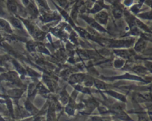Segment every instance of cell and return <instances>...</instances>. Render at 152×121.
Returning <instances> with one entry per match:
<instances>
[{"mask_svg": "<svg viewBox=\"0 0 152 121\" xmlns=\"http://www.w3.org/2000/svg\"><path fill=\"white\" fill-rule=\"evenodd\" d=\"M108 93H109L110 94H111V95L114 96V97H117V98L120 99V100H123V101H125V100H126V98H125V97L123 95H122V94H118V93L114 92V91H108Z\"/></svg>", "mask_w": 152, "mask_h": 121, "instance_id": "cell-27", "label": "cell"}, {"mask_svg": "<svg viewBox=\"0 0 152 121\" xmlns=\"http://www.w3.org/2000/svg\"><path fill=\"white\" fill-rule=\"evenodd\" d=\"M37 89V87H36L35 84H31L29 85V86H28V96H31V94H33L34 93V91H35V90Z\"/></svg>", "mask_w": 152, "mask_h": 121, "instance_id": "cell-28", "label": "cell"}, {"mask_svg": "<svg viewBox=\"0 0 152 121\" xmlns=\"http://www.w3.org/2000/svg\"><path fill=\"white\" fill-rule=\"evenodd\" d=\"M135 24L137 25V26L138 27H140V29L142 30H144L145 31V32H151V31H150V30L148 29V27L146 26V25L145 24L142 23L141 21L138 20V19H135Z\"/></svg>", "mask_w": 152, "mask_h": 121, "instance_id": "cell-17", "label": "cell"}, {"mask_svg": "<svg viewBox=\"0 0 152 121\" xmlns=\"http://www.w3.org/2000/svg\"><path fill=\"white\" fill-rule=\"evenodd\" d=\"M132 70L137 72V73H141V74L145 73V72H146V69L144 68L143 66H135V67H134L133 69H132Z\"/></svg>", "mask_w": 152, "mask_h": 121, "instance_id": "cell-26", "label": "cell"}, {"mask_svg": "<svg viewBox=\"0 0 152 121\" xmlns=\"http://www.w3.org/2000/svg\"><path fill=\"white\" fill-rule=\"evenodd\" d=\"M145 1V0H140V7L141 4H142V3H143Z\"/></svg>", "mask_w": 152, "mask_h": 121, "instance_id": "cell-36", "label": "cell"}, {"mask_svg": "<svg viewBox=\"0 0 152 121\" xmlns=\"http://www.w3.org/2000/svg\"><path fill=\"white\" fill-rule=\"evenodd\" d=\"M125 63V60L123 59H120V58H117L114 60V65L116 68H121L122 66H124Z\"/></svg>", "mask_w": 152, "mask_h": 121, "instance_id": "cell-20", "label": "cell"}, {"mask_svg": "<svg viewBox=\"0 0 152 121\" xmlns=\"http://www.w3.org/2000/svg\"><path fill=\"white\" fill-rule=\"evenodd\" d=\"M0 30L7 32V33H12V32H13L9 22L6 21L5 19H1V18H0Z\"/></svg>", "mask_w": 152, "mask_h": 121, "instance_id": "cell-5", "label": "cell"}, {"mask_svg": "<svg viewBox=\"0 0 152 121\" xmlns=\"http://www.w3.org/2000/svg\"><path fill=\"white\" fill-rule=\"evenodd\" d=\"M86 78V75L84 74H74L70 77V81L71 83H78L83 81Z\"/></svg>", "mask_w": 152, "mask_h": 121, "instance_id": "cell-8", "label": "cell"}, {"mask_svg": "<svg viewBox=\"0 0 152 121\" xmlns=\"http://www.w3.org/2000/svg\"><path fill=\"white\" fill-rule=\"evenodd\" d=\"M57 1L58 3H59V5H60L62 7H65V6L67 5V4H68L67 0H57Z\"/></svg>", "mask_w": 152, "mask_h": 121, "instance_id": "cell-31", "label": "cell"}, {"mask_svg": "<svg viewBox=\"0 0 152 121\" xmlns=\"http://www.w3.org/2000/svg\"><path fill=\"white\" fill-rule=\"evenodd\" d=\"M147 41L144 39L143 38H141L138 40L137 42L136 43L134 46V50L136 52H141L146 47Z\"/></svg>", "mask_w": 152, "mask_h": 121, "instance_id": "cell-6", "label": "cell"}, {"mask_svg": "<svg viewBox=\"0 0 152 121\" xmlns=\"http://www.w3.org/2000/svg\"><path fill=\"white\" fill-rule=\"evenodd\" d=\"M27 50L29 52H34L36 50V43L33 41H28L27 42Z\"/></svg>", "mask_w": 152, "mask_h": 121, "instance_id": "cell-24", "label": "cell"}, {"mask_svg": "<svg viewBox=\"0 0 152 121\" xmlns=\"http://www.w3.org/2000/svg\"><path fill=\"white\" fill-rule=\"evenodd\" d=\"M7 7L8 10L12 13H16L18 10V6L16 3L13 0H8L7 2Z\"/></svg>", "mask_w": 152, "mask_h": 121, "instance_id": "cell-11", "label": "cell"}, {"mask_svg": "<svg viewBox=\"0 0 152 121\" xmlns=\"http://www.w3.org/2000/svg\"><path fill=\"white\" fill-rule=\"evenodd\" d=\"M22 2H23V4H25L26 7L28 5V4H30V3H31V2H30L29 0H22Z\"/></svg>", "mask_w": 152, "mask_h": 121, "instance_id": "cell-33", "label": "cell"}, {"mask_svg": "<svg viewBox=\"0 0 152 121\" xmlns=\"http://www.w3.org/2000/svg\"><path fill=\"white\" fill-rule=\"evenodd\" d=\"M85 84L86 86H91L93 85V82H94V80L93 78H85Z\"/></svg>", "mask_w": 152, "mask_h": 121, "instance_id": "cell-30", "label": "cell"}, {"mask_svg": "<svg viewBox=\"0 0 152 121\" xmlns=\"http://www.w3.org/2000/svg\"><path fill=\"white\" fill-rule=\"evenodd\" d=\"M117 115L119 118H120L122 120H131L129 117L126 113L122 112V111H118V113H117Z\"/></svg>", "mask_w": 152, "mask_h": 121, "instance_id": "cell-23", "label": "cell"}, {"mask_svg": "<svg viewBox=\"0 0 152 121\" xmlns=\"http://www.w3.org/2000/svg\"><path fill=\"white\" fill-rule=\"evenodd\" d=\"M134 40L129 39V40H111L108 41L107 44L108 46L114 48H121V47H129L133 44Z\"/></svg>", "mask_w": 152, "mask_h": 121, "instance_id": "cell-1", "label": "cell"}, {"mask_svg": "<svg viewBox=\"0 0 152 121\" xmlns=\"http://www.w3.org/2000/svg\"><path fill=\"white\" fill-rule=\"evenodd\" d=\"M13 65L15 66V68H16V69H17L18 72H19L20 73H22V74H25V69L22 68V66H21L20 64H19V63H18L17 61H16L15 60H13Z\"/></svg>", "mask_w": 152, "mask_h": 121, "instance_id": "cell-25", "label": "cell"}, {"mask_svg": "<svg viewBox=\"0 0 152 121\" xmlns=\"http://www.w3.org/2000/svg\"><path fill=\"white\" fill-rule=\"evenodd\" d=\"M94 84L96 85V86L99 89H105V84L103 83L102 81H99V80H94Z\"/></svg>", "mask_w": 152, "mask_h": 121, "instance_id": "cell-22", "label": "cell"}, {"mask_svg": "<svg viewBox=\"0 0 152 121\" xmlns=\"http://www.w3.org/2000/svg\"><path fill=\"white\" fill-rule=\"evenodd\" d=\"M9 94L13 97H20L22 94V91L21 89H13L9 91Z\"/></svg>", "mask_w": 152, "mask_h": 121, "instance_id": "cell-21", "label": "cell"}, {"mask_svg": "<svg viewBox=\"0 0 152 121\" xmlns=\"http://www.w3.org/2000/svg\"><path fill=\"white\" fill-rule=\"evenodd\" d=\"M69 95H68V94L67 93V91H65V89H64L60 94L61 101H62V103H63V104H66V103L69 101Z\"/></svg>", "mask_w": 152, "mask_h": 121, "instance_id": "cell-16", "label": "cell"}, {"mask_svg": "<svg viewBox=\"0 0 152 121\" xmlns=\"http://www.w3.org/2000/svg\"><path fill=\"white\" fill-rule=\"evenodd\" d=\"M7 59H8V58L6 55H0V65H2Z\"/></svg>", "mask_w": 152, "mask_h": 121, "instance_id": "cell-32", "label": "cell"}, {"mask_svg": "<svg viewBox=\"0 0 152 121\" xmlns=\"http://www.w3.org/2000/svg\"><path fill=\"white\" fill-rule=\"evenodd\" d=\"M112 13L116 19H120V18H121L122 16H123V10H122V9L119 8V7H115V8L113 10Z\"/></svg>", "mask_w": 152, "mask_h": 121, "instance_id": "cell-19", "label": "cell"}, {"mask_svg": "<svg viewBox=\"0 0 152 121\" xmlns=\"http://www.w3.org/2000/svg\"><path fill=\"white\" fill-rule=\"evenodd\" d=\"M10 22H11V24L13 25L15 27L18 28V29H22V23H21L19 19H18L17 18L14 17V16H10Z\"/></svg>", "mask_w": 152, "mask_h": 121, "instance_id": "cell-13", "label": "cell"}, {"mask_svg": "<svg viewBox=\"0 0 152 121\" xmlns=\"http://www.w3.org/2000/svg\"><path fill=\"white\" fill-rule=\"evenodd\" d=\"M34 121H45V120L42 117H39L36 118Z\"/></svg>", "mask_w": 152, "mask_h": 121, "instance_id": "cell-34", "label": "cell"}, {"mask_svg": "<svg viewBox=\"0 0 152 121\" xmlns=\"http://www.w3.org/2000/svg\"><path fill=\"white\" fill-rule=\"evenodd\" d=\"M105 5L103 4V2H102V0H100V1H98L96 4L94 5V7H92L91 10H90L91 13H98V12L101 11L103 7H105Z\"/></svg>", "mask_w": 152, "mask_h": 121, "instance_id": "cell-9", "label": "cell"}, {"mask_svg": "<svg viewBox=\"0 0 152 121\" xmlns=\"http://www.w3.org/2000/svg\"><path fill=\"white\" fill-rule=\"evenodd\" d=\"M108 14L106 11H105V10L99 11V13H96V15L95 16V21L102 25L106 24L107 22H108Z\"/></svg>", "mask_w": 152, "mask_h": 121, "instance_id": "cell-3", "label": "cell"}, {"mask_svg": "<svg viewBox=\"0 0 152 121\" xmlns=\"http://www.w3.org/2000/svg\"><path fill=\"white\" fill-rule=\"evenodd\" d=\"M76 29H77V30L78 31L79 33L80 34V35H81L82 37H83V38L94 39V38H92V37H94V36H92L91 34H89L88 32L86 30L83 29V28H80V27H76Z\"/></svg>", "mask_w": 152, "mask_h": 121, "instance_id": "cell-15", "label": "cell"}, {"mask_svg": "<svg viewBox=\"0 0 152 121\" xmlns=\"http://www.w3.org/2000/svg\"><path fill=\"white\" fill-rule=\"evenodd\" d=\"M82 18H83L89 25H91L92 27L94 28V29L100 31V32H106L105 28H103L101 25H99V24L98 23V22H96V21H95V19H91V18L88 17V16H82Z\"/></svg>", "mask_w": 152, "mask_h": 121, "instance_id": "cell-2", "label": "cell"}, {"mask_svg": "<svg viewBox=\"0 0 152 121\" xmlns=\"http://www.w3.org/2000/svg\"><path fill=\"white\" fill-rule=\"evenodd\" d=\"M41 20L44 22L45 23L47 22H50L51 21L56 20L57 19H60V16L57 14L56 13H43L40 17Z\"/></svg>", "mask_w": 152, "mask_h": 121, "instance_id": "cell-4", "label": "cell"}, {"mask_svg": "<svg viewBox=\"0 0 152 121\" xmlns=\"http://www.w3.org/2000/svg\"><path fill=\"white\" fill-rule=\"evenodd\" d=\"M27 9H28V11L29 13V14L31 15L32 17L36 18L39 15V11L38 9L36 7V6L34 5L32 3H30L28 6H27Z\"/></svg>", "mask_w": 152, "mask_h": 121, "instance_id": "cell-7", "label": "cell"}, {"mask_svg": "<svg viewBox=\"0 0 152 121\" xmlns=\"http://www.w3.org/2000/svg\"><path fill=\"white\" fill-rule=\"evenodd\" d=\"M25 108H26L27 110L29 112H31L32 115H36L37 113H38L37 109H36V108L33 106V104L29 101V100H27V101L25 102Z\"/></svg>", "mask_w": 152, "mask_h": 121, "instance_id": "cell-12", "label": "cell"}, {"mask_svg": "<svg viewBox=\"0 0 152 121\" xmlns=\"http://www.w3.org/2000/svg\"><path fill=\"white\" fill-rule=\"evenodd\" d=\"M3 4H4V0H0V13H1V10L2 9Z\"/></svg>", "mask_w": 152, "mask_h": 121, "instance_id": "cell-35", "label": "cell"}, {"mask_svg": "<svg viewBox=\"0 0 152 121\" xmlns=\"http://www.w3.org/2000/svg\"><path fill=\"white\" fill-rule=\"evenodd\" d=\"M114 53L117 55V56H119L121 58L127 59L129 58L130 55H129V51L127 50H114Z\"/></svg>", "mask_w": 152, "mask_h": 121, "instance_id": "cell-10", "label": "cell"}, {"mask_svg": "<svg viewBox=\"0 0 152 121\" xmlns=\"http://www.w3.org/2000/svg\"><path fill=\"white\" fill-rule=\"evenodd\" d=\"M47 121H55L54 108L50 106L47 113Z\"/></svg>", "mask_w": 152, "mask_h": 121, "instance_id": "cell-14", "label": "cell"}, {"mask_svg": "<svg viewBox=\"0 0 152 121\" xmlns=\"http://www.w3.org/2000/svg\"><path fill=\"white\" fill-rule=\"evenodd\" d=\"M151 12H148V13H142V14L139 15V16L140 17L143 18V19H149L151 20Z\"/></svg>", "mask_w": 152, "mask_h": 121, "instance_id": "cell-29", "label": "cell"}, {"mask_svg": "<svg viewBox=\"0 0 152 121\" xmlns=\"http://www.w3.org/2000/svg\"><path fill=\"white\" fill-rule=\"evenodd\" d=\"M36 50H37L39 52H40V53H45V54L47 55H50V53H49L48 50H47V48L42 44H37V43H36Z\"/></svg>", "mask_w": 152, "mask_h": 121, "instance_id": "cell-18", "label": "cell"}, {"mask_svg": "<svg viewBox=\"0 0 152 121\" xmlns=\"http://www.w3.org/2000/svg\"><path fill=\"white\" fill-rule=\"evenodd\" d=\"M91 1H96V0H91Z\"/></svg>", "mask_w": 152, "mask_h": 121, "instance_id": "cell-37", "label": "cell"}]
</instances>
